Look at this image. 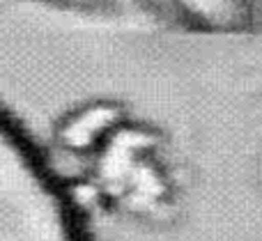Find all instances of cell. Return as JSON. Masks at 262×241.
Segmentation results:
<instances>
[{
	"mask_svg": "<svg viewBox=\"0 0 262 241\" xmlns=\"http://www.w3.org/2000/svg\"><path fill=\"white\" fill-rule=\"evenodd\" d=\"M0 241H90L78 205L39 147L0 110Z\"/></svg>",
	"mask_w": 262,
	"mask_h": 241,
	"instance_id": "1",
	"label": "cell"
},
{
	"mask_svg": "<svg viewBox=\"0 0 262 241\" xmlns=\"http://www.w3.org/2000/svg\"><path fill=\"white\" fill-rule=\"evenodd\" d=\"M97 21L147 23L184 32L235 30L249 21V0H28Z\"/></svg>",
	"mask_w": 262,
	"mask_h": 241,
	"instance_id": "2",
	"label": "cell"
}]
</instances>
